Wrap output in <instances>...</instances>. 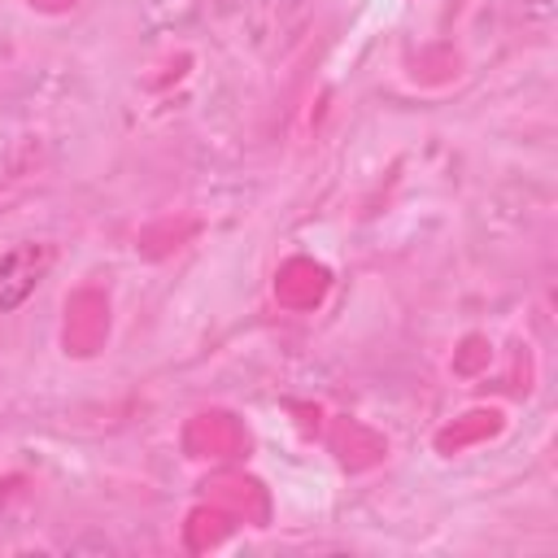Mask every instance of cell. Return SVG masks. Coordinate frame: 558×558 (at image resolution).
Returning a JSON list of instances; mask_svg holds the SVG:
<instances>
[{"label": "cell", "instance_id": "6da1fadb", "mask_svg": "<svg viewBox=\"0 0 558 558\" xmlns=\"http://www.w3.org/2000/svg\"><path fill=\"white\" fill-rule=\"evenodd\" d=\"M52 266V244H17L0 257V314L17 310Z\"/></svg>", "mask_w": 558, "mask_h": 558}, {"label": "cell", "instance_id": "7a4b0ae2", "mask_svg": "<svg viewBox=\"0 0 558 558\" xmlns=\"http://www.w3.org/2000/svg\"><path fill=\"white\" fill-rule=\"evenodd\" d=\"M523 13L536 17V22H549L558 13V0H523Z\"/></svg>", "mask_w": 558, "mask_h": 558}]
</instances>
